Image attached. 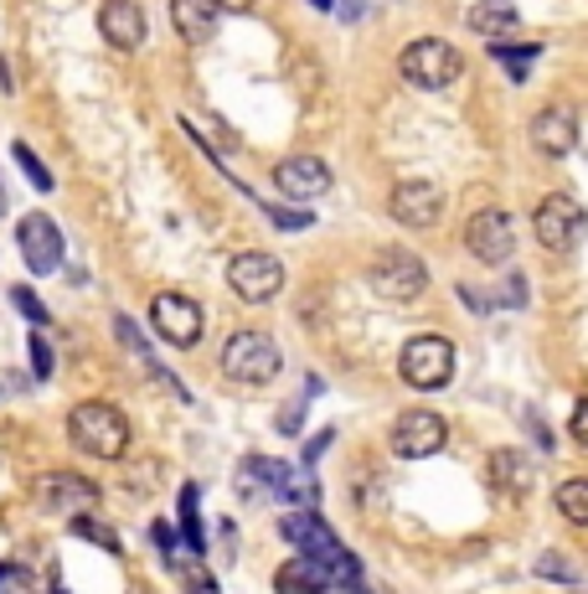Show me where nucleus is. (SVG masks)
I'll use <instances>...</instances> for the list:
<instances>
[{
    "instance_id": "f257e3e1",
    "label": "nucleus",
    "mask_w": 588,
    "mask_h": 594,
    "mask_svg": "<svg viewBox=\"0 0 588 594\" xmlns=\"http://www.w3.org/2000/svg\"><path fill=\"white\" fill-rule=\"evenodd\" d=\"M279 532H285L289 543L300 548V559H310V563H320L325 574H331V590H356L362 594V563L346 553V548L336 543V532L320 522L315 512H289L285 522H279Z\"/></svg>"
},
{
    "instance_id": "f03ea898",
    "label": "nucleus",
    "mask_w": 588,
    "mask_h": 594,
    "mask_svg": "<svg viewBox=\"0 0 588 594\" xmlns=\"http://www.w3.org/2000/svg\"><path fill=\"white\" fill-rule=\"evenodd\" d=\"M68 440L93 460H124V450H130V419L114 404L93 398V404H78L68 414Z\"/></svg>"
},
{
    "instance_id": "7ed1b4c3",
    "label": "nucleus",
    "mask_w": 588,
    "mask_h": 594,
    "mask_svg": "<svg viewBox=\"0 0 588 594\" xmlns=\"http://www.w3.org/2000/svg\"><path fill=\"white\" fill-rule=\"evenodd\" d=\"M398 73H403V84L434 94V88H450L454 78L465 73V52L454 47V42H444V36H419V42L403 47Z\"/></svg>"
},
{
    "instance_id": "20e7f679",
    "label": "nucleus",
    "mask_w": 588,
    "mask_h": 594,
    "mask_svg": "<svg viewBox=\"0 0 588 594\" xmlns=\"http://www.w3.org/2000/svg\"><path fill=\"white\" fill-rule=\"evenodd\" d=\"M285 367V356H279V341L264 337V331H233L228 346H222V377H233L243 388H264L274 383Z\"/></svg>"
},
{
    "instance_id": "39448f33",
    "label": "nucleus",
    "mask_w": 588,
    "mask_h": 594,
    "mask_svg": "<svg viewBox=\"0 0 588 594\" xmlns=\"http://www.w3.org/2000/svg\"><path fill=\"white\" fill-rule=\"evenodd\" d=\"M398 373H403L408 388H419V393L444 388V383L454 377V341L439 337V331H423V337L403 341V352H398Z\"/></svg>"
},
{
    "instance_id": "423d86ee",
    "label": "nucleus",
    "mask_w": 588,
    "mask_h": 594,
    "mask_svg": "<svg viewBox=\"0 0 588 594\" xmlns=\"http://www.w3.org/2000/svg\"><path fill=\"white\" fill-rule=\"evenodd\" d=\"M532 233H537V243L547 249V254H568V249L584 243L588 212L573 202L568 191H553V197H542L537 212H532Z\"/></svg>"
},
{
    "instance_id": "0eeeda50",
    "label": "nucleus",
    "mask_w": 588,
    "mask_h": 594,
    "mask_svg": "<svg viewBox=\"0 0 588 594\" xmlns=\"http://www.w3.org/2000/svg\"><path fill=\"white\" fill-rule=\"evenodd\" d=\"M371 289L392 300V306H408V300H419L423 289H429V270H423L419 254H408V249H382V254L371 258Z\"/></svg>"
},
{
    "instance_id": "6e6552de",
    "label": "nucleus",
    "mask_w": 588,
    "mask_h": 594,
    "mask_svg": "<svg viewBox=\"0 0 588 594\" xmlns=\"http://www.w3.org/2000/svg\"><path fill=\"white\" fill-rule=\"evenodd\" d=\"M228 285H233L237 300H248V306H264V300H274V295L285 289V264H279L274 254L243 249V254L228 258Z\"/></svg>"
},
{
    "instance_id": "1a4fd4ad",
    "label": "nucleus",
    "mask_w": 588,
    "mask_h": 594,
    "mask_svg": "<svg viewBox=\"0 0 588 594\" xmlns=\"http://www.w3.org/2000/svg\"><path fill=\"white\" fill-rule=\"evenodd\" d=\"M151 326L170 341V346H197L202 331H207V316H202V306H197L191 295L166 289V295H155L151 300Z\"/></svg>"
},
{
    "instance_id": "9d476101",
    "label": "nucleus",
    "mask_w": 588,
    "mask_h": 594,
    "mask_svg": "<svg viewBox=\"0 0 588 594\" xmlns=\"http://www.w3.org/2000/svg\"><path fill=\"white\" fill-rule=\"evenodd\" d=\"M465 249H470L480 264H506L517 254V222L501 207H480L470 222H465Z\"/></svg>"
},
{
    "instance_id": "9b49d317",
    "label": "nucleus",
    "mask_w": 588,
    "mask_h": 594,
    "mask_svg": "<svg viewBox=\"0 0 588 594\" xmlns=\"http://www.w3.org/2000/svg\"><path fill=\"white\" fill-rule=\"evenodd\" d=\"M444 444H450V425L439 419L434 408H408V414H398V425H392V455L429 460Z\"/></svg>"
},
{
    "instance_id": "f8f14e48",
    "label": "nucleus",
    "mask_w": 588,
    "mask_h": 594,
    "mask_svg": "<svg viewBox=\"0 0 588 594\" xmlns=\"http://www.w3.org/2000/svg\"><path fill=\"white\" fill-rule=\"evenodd\" d=\"M36 502L47 512H63V517H84L93 502H99V486L88 475H73V471H52L36 481Z\"/></svg>"
},
{
    "instance_id": "ddd939ff",
    "label": "nucleus",
    "mask_w": 588,
    "mask_h": 594,
    "mask_svg": "<svg viewBox=\"0 0 588 594\" xmlns=\"http://www.w3.org/2000/svg\"><path fill=\"white\" fill-rule=\"evenodd\" d=\"M16 243H21V258H26V270L32 274H52L57 264H63V228H57L52 218H42V212L21 218Z\"/></svg>"
},
{
    "instance_id": "4468645a",
    "label": "nucleus",
    "mask_w": 588,
    "mask_h": 594,
    "mask_svg": "<svg viewBox=\"0 0 588 594\" xmlns=\"http://www.w3.org/2000/svg\"><path fill=\"white\" fill-rule=\"evenodd\" d=\"M274 187L285 191L289 202H315V197L331 191V166H325L320 155H289V161H279V170H274Z\"/></svg>"
},
{
    "instance_id": "2eb2a0df",
    "label": "nucleus",
    "mask_w": 588,
    "mask_h": 594,
    "mask_svg": "<svg viewBox=\"0 0 588 594\" xmlns=\"http://www.w3.org/2000/svg\"><path fill=\"white\" fill-rule=\"evenodd\" d=\"M532 151L553 155V161L578 151V114H573L568 103H547V109H537V119H532Z\"/></svg>"
},
{
    "instance_id": "dca6fc26",
    "label": "nucleus",
    "mask_w": 588,
    "mask_h": 594,
    "mask_svg": "<svg viewBox=\"0 0 588 594\" xmlns=\"http://www.w3.org/2000/svg\"><path fill=\"white\" fill-rule=\"evenodd\" d=\"M387 207H392V218L403 222V228H434L439 212H444V191L434 182H398Z\"/></svg>"
},
{
    "instance_id": "f3484780",
    "label": "nucleus",
    "mask_w": 588,
    "mask_h": 594,
    "mask_svg": "<svg viewBox=\"0 0 588 594\" xmlns=\"http://www.w3.org/2000/svg\"><path fill=\"white\" fill-rule=\"evenodd\" d=\"M99 32L109 47L119 52H135L145 42V11H140L135 0H103L99 6Z\"/></svg>"
},
{
    "instance_id": "a211bd4d",
    "label": "nucleus",
    "mask_w": 588,
    "mask_h": 594,
    "mask_svg": "<svg viewBox=\"0 0 588 594\" xmlns=\"http://www.w3.org/2000/svg\"><path fill=\"white\" fill-rule=\"evenodd\" d=\"M218 0H170V26H176V36L181 42H191V47H202V42H212V32H218Z\"/></svg>"
},
{
    "instance_id": "6ab92c4d",
    "label": "nucleus",
    "mask_w": 588,
    "mask_h": 594,
    "mask_svg": "<svg viewBox=\"0 0 588 594\" xmlns=\"http://www.w3.org/2000/svg\"><path fill=\"white\" fill-rule=\"evenodd\" d=\"M465 21H470V32L490 36L496 47H501V36H517V26H521V16H517V6H511V0H475Z\"/></svg>"
},
{
    "instance_id": "aec40b11",
    "label": "nucleus",
    "mask_w": 588,
    "mask_h": 594,
    "mask_svg": "<svg viewBox=\"0 0 588 594\" xmlns=\"http://www.w3.org/2000/svg\"><path fill=\"white\" fill-rule=\"evenodd\" d=\"M532 481H537V471H532V460L521 455V450H496V455H490V486H496V492L526 496Z\"/></svg>"
},
{
    "instance_id": "412c9836",
    "label": "nucleus",
    "mask_w": 588,
    "mask_h": 594,
    "mask_svg": "<svg viewBox=\"0 0 588 594\" xmlns=\"http://www.w3.org/2000/svg\"><path fill=\"white\" fill-rule=\"evenodd\" d=\"M325 590H331V574L310 559H289L274 574V594H325Z\"/></svg>"
},
{
    "instance_id": "4be33fe9",
    "label": "nucleus",
    "mask_w": 588,
    "mask_h": 594,
    "mask_svg": "<svg viewBox=\"0 0 588 594\" xmlns=\"http://www.w3.org/2000/svg\"><path fill=\"white\" fill-rule=\"evenodd\" d=\"M557 512H563L573 527H588V475H573V481L557 486Z\"/></svg>"
},
{
    "instance_id": "5701e85b",
    "label": "nucleus",
    "mask_w": 588,
    "mask_h": 594,
    "mask_svg": "<svg viewBox=\"0 0 588 594\" xmlns=\"http://www.w3.org/2000/svg\"><path fill=\"white\" fill-rule=\"evenodd\" d=\"M73 532H78V538H88V543H99V548H109V553H119V532L109 522H99V517H73Z\"/></svg>"
},
{
    "instance_id": "b1692460",
    "label": "nucleus",
    "mask_w": 588,
    "mask_h": 594,
    "mask_svg": "<svg viewBox=\"0 0 588 594\" xmlns=\"http://www.w3.org/2000/svg\"><path fill=\"white\" fill-rule=\"evenodd\" d=\"M11 155H16V166L26 170V182H32L36 191H52V176H47V166H42V161H36V155H32V145H26V140H16V145H11Z\"/></svg>"
},
{
    "instance_id": "393cba45",
    "label": "nucleus",
    "mask_w": 588,
    "mask_h": 594,
    "mask_svg": "<svg viewBox=\"0 0 588 594\" xmlns=\"http://www.w3.org/2000/svg\"><path fill=\"white\" fill-rule=\"evenodd\" d=\"M181 527H186V543L202 553V527H197V486H186V492H181Z\"/></svg>"
},
{
    "instance_id": "a878e982",
    "label": "nucleus",
    "mask_w": 588,
    "mask_h": 594,
    "mask_svg": "<svg viewBox=\"0 0 588 594\" xmlns=\"http://www.w3.org/2000/svg\"><path fill=\"white\" fill-rule=\"evenodd\" d=\"M11 306H16L21 310V316H26V321H32V326H47L52 321V316H47V306H42V300H36V295H32V289H11Z\"/></svg>"
},
{
    "instance_id": "bb28decb",
    "label": "nucleus",
    "mask_w": 588,
    "mask_h": 594,
    "mask_svg": "<svg viewBox=\"0 0 588 594\" xmlns=\"http://www.w3.org/2000/svg\"><path fill=\"white\" fill-rule=\"evenodd\" d=\"M496 57H501L506 63V73H511V78H526V63H532V57H537V47H521V52H511V47H496Z\"/></svg>"
},
{
    "instance_id": "cd10ccee",
    "label": "nucleus",
    "mask_w": 588,
    "mask_h": 594,
    "mask_svg": "<svg viewBox=\"0 0 588 594\" xmlns=\"http://www.w3.org/2000/svg\"><path fill=\"white\" fill-rule=\"evenodd\" d=\"M0 594H36V590H32V579L21 574V569L0 563Z\"/></svg>"
},
{
    "instance_id": "c85d7f7f",
    "label": "nucleus",
    "mask_w": 588,
    "mask_h": 594,
    "mask_svg": "<svg viewBox=\"0 0 588 594\" xmlns=\"http://www.w3.org/2000/svg\"><path fill=\"white\" fill-rule=\"evenodd\" d=\"M181 579L186 584H191V594H218V584H212V579L202 574V563L191 559V563H181Z\"/></svg>"
},
{
    "instance_id": "c756f323",
    "label": "nucleus",
    "mask_w": 588,
    "mask_h": 594,
    "mask_svg": "<svg viewBox=\"0 0 588 594\" xmlns=\"http://www.w3.org/2000/svg\"><path fill=\"white\" fill-rule=\"evenodd\" d=\"M32 373L36 377H52V346L42 337H32Z\"/></svg>"
},
{
    "instance_id": "7c9ffc66",
    "label": "nucleus",
    "mask_w": 588,
    "mask_h": 594,
    "mask_svg": "<svg viewBox=\"0 0 588 594\" xmlns=\"http://www.w3.org/2000/svg\"><path fill=\"white\" fill-rule=\"evenodd\" d=\"M264 212H269V222H279V228H289V233H300L304 222H310V218H304V212H285V207H264Z\"/></svg>"
},
{
    "instance_id": "2f4dec72",
    "label": "nucleus",
    "mask_w": 588,
    "mask_h": 594,
    "mask_svg": "<svg viewBox=\"0 0 588 594\" xmlns=\"http://www.w3.org/2000/svg\"><path fill=\"white\" fill-rule=\"evenodd\" d=\"M568 435L578 444H588V398H578V408H573V425H568Z\"/></svg>"
},
{
    "instance_id": "473e14b6",
    "label": "nucleus",
    "mask_w": 588,
    "mask_h": 594,
    "mask_svg": "<svg viewBox=\"0 0 588 594\" xmlns=\"http://www.w3.org/2000/svg\"><path fill=\"white\" fill-rule=\"evenodd\" d=\"M537 574H542V579H573V569L557 559V553H547V559L537 563Z\"/></svg>"
},
{
    "instance_id": "72a5a7b5",
    "label": "nucleus",
    "mask_w": 588,
    "mask_h": 594,
    "mask_svg": "<svg viewBox=\"0 0 588 594\" xmlns=\"http://www.w3.org/2000/svg\"><path fill=\"white\" fill-rule=\"evenodd\" d=\"M222 6H228V11H248L253 0H218V11H222Z\"/></svg>"
},
{
    "instance_id": "f704fd0d",
    "label": "nucleus",
    "mask_w": 588,
    "mask_h": 594,
    "mask_svg": "<svg viewBox=\"0 0 588 594\" xmlns=\"http://www.w3.org/2000/svg\"><path fill=\"white\" fill-rule=\"evenodd\" d=\"M310 6H315V11H331V6H336V0H310Z\"/></svg>"
},
{
    "instance_id": "c9c22d12",
    "label": "nucleus",
    "mask_w": 588,
    "mask_h": 594,
    "mask_svg": "<svg viewBox=\"0 0 588 594\" xmlns=\"http://www.w3.org/2000/svg\"><path fill=\"white\" fill-rule=\"evenodd\" d=\"M0 212H5V187H0Z\"/></svg>"
}]
</instances>
